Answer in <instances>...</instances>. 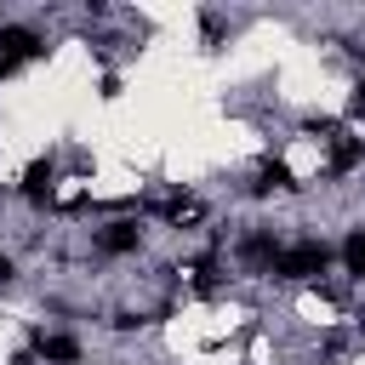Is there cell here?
<instances>
[{
	"label": "cell",
	"mask_w": 365,
	"mask_h": 365,
	"mask_svg": "<svg viewBox=\"0 0 365 365\" xmlns=\"http://www.w3.org/2000/svg\"><path fill=\"white\" fill-rule=\"evenodd\" d=\"M331 268V245L325 240H302V245H279V257H274V279H314V274H325Z\"/></svg>",
	"instance_id": "6da1fadb"
},
{
	"label": "cell",
	"mask_w": 365,
	"mask_h": 365,
	"mask_svg": "<svg viewBox=\"0 0 365 365\" xmlns=\"http://www.w3.org/2000/svg\"><path fill=\"white\" fill-rule=\"evenodd\" d=\"M46 51V40L34 34V29H0V63H23V57H40Z\"/></svg>",
	"instance_id": "7a4b0ae2"
},
{
	"label": "cell",
	"mask_w": 365,
	"mask_h": 365,
	"mask_svg": "<svg viewBox=\"0 0 365 365\" xmlns=\"http://www.w3.org/2000/svg\"><path fill=\"white\" fill-rule=\"evenodd\" d=\"M240 257H245L251 268H274V257H279V240H274L268 228H257V234H245V240H240Z\"/></svg>",
	"instance_id": "3957f363"
},
{
	"label": "cell",
	"mask_w": 365,
	"mask_h": 365,
	"mask_svg": "<svg viewBox=\"0 0 365 365\" xmlns=\"http://www.w3.org/2000/svg\"><path fill=\"white\" fill-rule=\"evenodd\" d=\"M137 240H143V228H137V222H108V228L97 234V245H103L108 257H125V251H137Z\"/></svg>",
	"instance_id": "277c9868"
},
{
	"label": "cell",
	"mask_w": 365,
	"mask_h": 365,
	"mask_svg": "<svg viewBox=\"0 0 365 365\" xmlns=\"http://www.w3.org/2000/svg\"><path fill=\"white\" fill-rule=\"evenodd\" d=\"M34 348H40V359H51V365H80V342H74V336H57V331L46 336V331H40Z\"/></svg>",
	"instance_id": "5b68a950"
},
{
	"label": "cell",
	"mask_w": 365,
	"mask_h": 365,
	"mask_svg": "<svg viewBox=\"0 0 365 365\" xmlns=\"http://www.w3.org/2000/svg\"><path fill=\"white\" fill-rule=\"evenodd\" d=\"M51 177H57V165H51V160H34V165L23 171V200H34V205H40V200L51 194Z\"/></svg>",
	"instance_id": "8992f818"
},
{
	"label": "cell",
	"mask_w": 365,
	"mask_h": 365,
	"mask_svg": "<svg viewBox=\"0 0 365 365\" xmlns=\"http://www.w3.org/2000/svg\"><path fill=\"white\" fill-rule=\"evenodd\" d=\"M268 188H291V165H285V160H268V165L257 171L251 194H268Z\"/></svg>",
	"instance_id": "52a82bcc"
},
{
	"label": "cell",
	"mask_w": 365,
	"mask_h": 365,
	"mask_svg": "<svg viewBox=\"0 0 365 365\" xmlns=\"http://www.w3.org/2000/svg\"><path fill=\"white\" fill-rule=\"evenodd\" d=\"M342 262H348L354 279H365V228H354V234L342 240Z\"/></svg>",
	"instance_id": "ba28073f"
},
{
	"label": "cell",
	"mask_w": 365,
	"mask_h": 365,
	"mask_svg": "<svg viewBox=\"0 0 365 365\" xmlns=\"http://www.w3.org/2000/svg\"><path fill=\"white\" fill-rule=\"evenodd\" d=\"M359 160H365V143H359V137H342V143L331 148V165H336V171H348V165H359Z\"/></svg>",
	"instance_id": "9c48e42d"
},
{
	"label": "cell",
	"mask_w": 365,
	"mask_h": 365,
	"mask_svg": "<svg viewBox=\"0 0 365 365\" xmlns=\"http://www.w3.org/2000/svg\"><path fill=\"white\" fill-rule=\"evenodd\" d=\"M354 114H365V80L354 86Z\"/></svg>",
	"instance_id": "30bf717a"
},
{
	"label": "cell",
	"mask_w": 365,
	"mask_h": 365,
	"mask_svg": "<svg viewBox=\"0 0 365 365\" xmlns=\"http://www.w3.org/2000/svg\"><path fill=\"white\" fill-rule=\"evenodd\" d=\"M6 279H11V257H0V285H6Z\"/></svg>",
	"instance_id": "8fae6325"
}]
</instances>
